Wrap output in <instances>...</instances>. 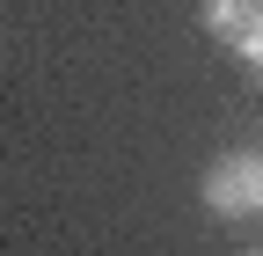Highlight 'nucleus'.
Returning a JSON list of instances; mask_svg holds the SVG:
<instances>
[{
	"label": "nucleus",
	"mask_w": 263,
	"mask_h": 256,
	"mask_svg": "<svg viewBox=\"0 0 263 256\" xmlns=\"http://www.w3.org/2000/svg\"><path fill=\"white\" fill-rule=\"evenodd\" d=\"M234 59H241V66H249V74H263V8L249 15V29H241V37H234Z\"/></svg>",
	"instance_id": "nucleus-3"
},
{
	"label": "nucleus",
	"mask_w": 263,
	"mask_h": 256,
	"mask_svg": "<svg viewBox=\"0 0 263 256\" xmlns=\"http://www.w3.org/2000/svg\"><path fill=\"white\" fill-rule=\"evenodd\" d=\"M249 15H256V0H197V22H205V37H227V44L249 29Z\"/></svg>",
	"instance_id": "nucleus-2"
},
{
	"label": "nucleus",
	"mask_w": 263,
	"mask_h": 256,
	"mask_svg": "<svg viewBox=\"0 0 263 256\" xmlns=\"http://www.w3.org/2000/svg\"><path fill=\"white\" fill-rule=\"evenodd\" d=\"M256 8H263V0H256Z\"/></svg>",
	"instance_id": "nucleus-4"
},
{
	"label": "nucleus",
	"mask_w": 263,
	"mask_h": 256,
	"mask_svg": "<svg viewBox=\"0 0 263 256\" xmlns=\"http://www.w3.org/2000/svg\"><path fill=\"white\" fill-rule=\"evenodd\" d=\"M197 205L212 220H263V147H234L219 161H205Z\"/></svg>",
	"instance_id": "nucleus-1"
}]
</instances>
